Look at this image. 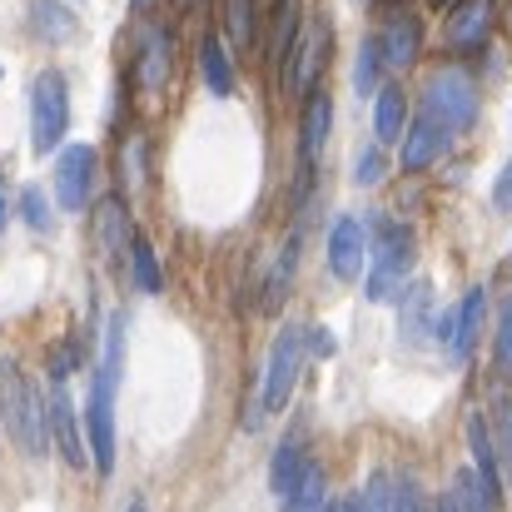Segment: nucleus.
I'll use <instances>...</instances> for the list:
<instances>
[{"label": "nucleus", "mask_w": 512, "mask_h": 512, "mask_svg": "<svg viewBox=\"0 0 512 512\" xmlns=\"http://www.w3.org/2000/svg\"><path fill=\"white\" fill-rule=\"evenodd\" d=\"M30 25H35L40 40L65 45V40L75 35V10H70L65 0H30Z\"/></svg>", "instance_id": "22"}, {"label": "nucleus", "mask_w": 512, "mask_h": 512, "mask_svg": "<svg viewBox=\"0 0 512 512\" xmlns=\"http://www.w3.org/2000/svg\"><path fill=\"white\" fill-rule=\"evenodd\" d=\"M383 174H388V155H383V145H368V150L358 155V165H353V179H358L363 189H373V184H383Z\"/></svg>", "instance_id": "33"}, {"label": "nucleus", "mask_w": 512, "mask_h": 512, "mask_svg": "<svg viewBox=\"0 0 512 512\" xmlns=\"http://www.w3.org/2000/svg\"><path fill=\"white\" fill-rule=\"evenodd\" d=\"M493 448H498L503 488H512V398L508 393H498V403H493Z\"/></svg>", "instance_id": "29"}, {"label": "nucleus", "mask_w": 512, "mask_h": 512, "mask_svg": "<svg viewBox=\"0 0 512 512\" xmlns=\"http://www.w3.org/2000/svg\"><path fill=\"white\" fill-rule=\"evenodd\" d=\"M324 65H329V20L314 15V20H304V30H299V40H294V50H289L284 70H279L284 75V90L304 100L309 90H319Z\"/></svg>", "instance_id": "6"}, {"label": "nucleus", "mask_w": 512, "mask_h": 512, "mask_svg": "<svg viewBox=\"0 0 512 512\" xmlns=\"http://www.w3.org/2000/svg\"><path fill=\"white\" fill-rule=\"evenodd\" d=\"M443 329V319H438V299H433V284H408V294H403V309H398V339L403 348H428V339Z\"/></svg>", "instance_id": "13"}, {"label": "nucleus", "mask_w": 512, "mask_h": 512, "mask_svg": "<svg viewBox=\"0 0 512 512\" xmlns=\"http://www.w3.org/2000/svg\"><path fill=\"white\" fill-rule=\"evenodd\" d=\"M383 75H388V65H383V55H378V40L368 35V40L358 45V60H353V90H358V95H378Z\"/></svg>", "instance_id": "26"}, {"label": "nucleus", "mask_w": 512, "mask_h": 512, "mask_svg": "<svg viewBox=\"0 0 512 512\" xmlns=\"http://www.w3.org/2000/svg\"><path fill=\"white\" fill-rule=\"evenodd\" d=\"M309 343V329L299 324H284L279 339L269 343V358H264V378H259V393H254V408L244 418V433H259L264 418L284 413V403L294 398V383H299V368H304V348Z\"/></svg>", "instance_id": "2"}, {"label": "nucleus", "mask_w": 512, "mask_h": 512, "mask_svg": "<svg viewBox=\"0 0 512 512\" xmlns=\"http://www.w3.org/2000/svg\"><path fill=\"white\" fill-rule=\"evenodd\" d=\"M493 209H498V214H512V160L503 165L498 184H493Z\"/></svg>", "instance_id": "35"}, {"label": "nucleus", "mask_w": 512, "mask_h": 512, "mask_svg": "<svg viewBox=\"0 0 512 512\" xmlns=\"http://www.w3.org/2000/svg\"><path fill=\"white\" fill-rule=\"evenodd\" d=\"M468 468H473L478 488L493 503H503V468H498V448H493V423L483 413L468 418Z\"/></svg>", "instance_id": "16"}, {"label": "nucleus", "mask_w": 512, "mask_h": 512, "mask_svg": "<svg viewBox=\"0 0 512 512\" xmlns=\"http://www.w3.org/2000/svg\"><path fill=\"white\" fill-rule=\"evenodd\" d=\"M279 503H284L279 512H324V503H329V498H324V468L309 458L304 478H299V483H294V493H289V498H279Z\"/></svg>", "instance_id": "24"}, {"label": "nucleus", "mask_w": 512, "mask_h": 512, "mask_svg": "<svg viewBox=\"0 0 512 512\" xmlns=\"http://www.w3.org/2000/svg\"><path fill=\"white\" fill-rule=\"evenodd\" d=\"M373 40H378V55H383L388 70H413L418 55H423V20L398 5V10L383 15V30Z\"/></svg>", "instance_id": "11"}, {"label": "nucleus", "mask_w": 512, "mask_h": 512, "mask_svg": "<svg viewBox=\"0 0 512 512\" xmlns=\"http://www.w3.org/2000/svg\"><path fill=\"white\" fill-rule=\"evenodd\" d=\"M453 140H458V135L443 125V115H433V110L423 105V110L408 120L403 140H398V145H403V155H398V160H403V170H408V174H423V170H433V165H438V160L453 150Z\"/></svg>", "instance_id": "9"}, {"label": "nucleus", "mask_w": 512, "mask_h": 512, "mask_svg": "<svg viewBox=\"0 0 512 512\" xmlns=\"http://www.w3.org/2000/svg\"><path fill=\"white\" fill-rule=\"evenodd\" d=\"M0 229H5V179H0Z\"/></svg>", "instance_id": "38"}, {"label": "nucleus", "mask_w": 512, "mask_h": 512, "mask_svg": "<svg viewBox=\"0 0 512 512\" xmlns=\"http://www.w3.org/2000/svg\"><path fill=\"white\" fill-rule=\"evenodd\" d=\"M130 512H145V498H130Z\"/></svg>", "instance_id": "39"}, {"label": "nucleus", "mask_w": 512, "mask_h": 512, "mask_svg": "<svg viewBox=\"0 0 512 512\" xmlns=\"http://www.w3.org/2000/svg\"><path fill=\"white\" fill-rule=\"evenodd\" d=\"M329 130H334V100L324 90H309L304 95V125H299V165H314L324 155Z\"/></svg>", "instance_id": "17"}, {"label": "nucleus", "mask_w": 512, "mask_h": 512, "mask_svg": "<svg viewBox=\"0 0 512 512\" xmlns=\"http://www.w3.org/2000/svg\"><path fill=\"white\" fill-rule=\"evenodd\" d=\"M20 219H25L30 234H50V229H55V209H50V199H45L40 184H30V189L20 194Z\"/></svg>", "instance_id": "30"}, {"label": "nucleus", "mask_w": 512, "mask_h": 512, "mask_svg": "<svg viewBox=\"0 0 512 512\" xmlns=\"http://www.w3.org/2000/svg\"><path fill=\"white\" fill-rule=\"evenodd\" d=\"M145 155H150V150H145V135H130L125 150H120V174L130 179V189L145 184Z\"/></svg>", "instance_id": "32"}, {"label": "nucleus", "mask_w": 512, "mask_h": 512, "mask_svg": "<svg viewBox=\"0 0 512 512\" xmlns=\"http://www.w3.org/2000/svg\"><path fill=\"white\" fill-rule=\"evenodd\" d=\"M423 105H428L433 115H443V125H448L453 135H468V130L478 125L483 95H478V80H473L468 70L448 65V70H433V75H428V85H423Z\"/></svg>", "instance_id": "4"}, {"label": "nucleus", "mask_w": 512, "mask_h": 512, "mask_svg": "<svg viewBox=\"0 0 512 512\" xmlns=\"http://www.w3.org/2000/svg\"><path fill=\"white\" fill-rule=\"evenodd\" d=\"M403 130H408V95H403V85L388 80L373 95V140L378 145H398Z\"/></svg>", "instance_id": "19"}, {"label": "nucleus", "mask_w": 512, "mask_h": 512, "mask_svg": "<svg viewBox=\"0 0 512 512\" xmlns=\"http://www.w3.org/2000/svg\"><path fill=\"white\" fill-rule=\"evenodd\" d=\"M45 423H50V443L60 448L65 468L85 473V468H90L85 423H80V413H75V403H70V388H65V378H50V393H45Z\"/></svg>", "instance_id": "7"}, {"label": "nucleus", "mask_w": 512, "mask_h": 512, "mask_svg": "<svg viewBox=\"0 0 512 512\" xmlns=\"http://www.w3.org/2000/svg\"><path fill=\"white\" fill-rule=\"evenodd\" d=\"M498 35V0H453L443 20V45L453 55H478Z\"/></svg>", "instance_id": "8"}, {"label": "nucleus", "mask_w": 512, "mask_h": 512, "mask_svg": "<svg viewBox=\"0 0 512 512\" xmlns=\"http://www.w3.org/2000/svg\"><path fill=\"white\" fill-rule=\"evenodd\" d=\"M438 512H453V508H448V498H443V503H438Z\"/></svg>", "instance_id": "42"}, {"label": "nucleus", "mask_w": 512, "mask_h": 512, "mask_svg": "<svg viewBox=\"0 0 512 512\" xmlns=\"http://www.w3.org/2000/svg\"><path fill=\"white\" fill-rule=\"evenodd\" d=\"M334 508H339V512H363V498L353 493V498H343V503H334Z\"/></svg>", "instance_id": "37"}, {"label": "nucleus", "mask_w": 512, "mask_h": 512, "mask_svg": "<svg viewBox=\"0 0 512 512\" xmlns=\"http://www.w3.org/2000/svg\"><path fill=\"white\" fill-rule=\"evenodd\" d=\"M483 324H488V289L473 284V289L458 299L453 319L443 324V334H448V358H453V363H473L478 339H483Z\"/></svg>", "instance_id": "12"}, {"label": "nucleus", "mask_w": 512, "mask_h": 512, "mask_svg": "<svg viewBox=\"0 0 512 512\" xmlns=\"http://www.w3.org/2000/svg\"><path fill=\"white\" fill-rule=\"evenodd\" d=\"M493 363H498V373L512 378V299L498 304V334H493Z\"/></svg>", "instance_id": "31"}, {"label": "nucleus", "mask_w": 512, "mask_h": 512, "mask_svg": "<svg viewBox=\"0 0 512 512\" xmlns=\"http://www.w3.org/2000/svg\"><path fill=\"white\" fill-rule=\"evenodd\" d=\"M224 35H229V45H239V50L254 45V35H259L254 0H224Z\"/></svg>", "instance_id": "28"}, {"label": "nucleus", "mask_w": 512, "mask_h": 512, "mask_svg": "<svg viewBox=\"0 0 512 512\" xmlns=\"http://www.w3.org/2000/svg\"><path fill=\"white\" fill-rule=\"evenodd\" d=\"M55 199L70 214H85V204L95 199V150L90 145H65L55 160Z\"/></svg>", "instance_id": "10"}, {"label": "nucleus", "mask_w": 512, "mask_h": 512, "mask_svg": "<svg viewBox=\"0 0 512 512\" xmlns=\"http://www.w3.org/2000/svg\"><path fill=\"white\" fill-rule=\"evenodd\" d=\"M448 508L453 512H498V503L478 488V478H473V468L463 463L458 473H453V488H448Z\"/></svg>", "instance_id": "25"}, {"label": "nucleus", "mask_w": 512, "mask_h": 512, "mask_svg": "<svg viewBox=\"0 0 512 512\" xmlns=\"http://www.w3.org/2000/svg\"><path fill=\"white\" fill-rule=\"evenodd\" d=\"M95 234H100L105 259L125 269V249H130V239H135V234H130V209H125V199H120V194H105V199L95 204Z\"/></svg>", "instance_id": "18"}, {"label": "nucleus", "mask_w": 512, "mask_h": 512, "mask_svg": "<svg viewBox=\"0 0 512 512\" xmlns=\"http://www.w3.org/2000/svg\"><path fill=\"white\" fill-rule=\"evenodd\" d=\"M309 353H314V358H334V353H339V339H334L329 329H314V334H309Z\"/></svg>", "instance_id": "36"}, {"label": "nucleus", "mask_w": 512, "mask_h": 512, "mask_svg": "<svg viewBox=\"0 0 512 512\" xmlns=\"http://www.w3.org/2000/svg\"><path fill=\"white\" fill-rule=\"evenodd\" d=\"M294 269H299V234L284 244V254L274 259V274H269V284H264V309H279L284 304V294H289V284H294Z\"/></svg>", "instance_id": "27"}, {"label": "nucleus", "mask_w": 512, "mask_h": 512, "mask_svg": "<svg viewBox=\"0 0 512 512\" xmlns=\"http://www.w3.org/2000/svg\"><path fill=\"white\" fill-rule=\"evenodd\" d=\"M324 512H339V508H334V503H324Z\"/></svg>", "instance_id": "43"}, {"label": "nucleus", "mask_w": 512, "mask_h": 512, "mask_svg": "<svg viewBox=\"0 0 512 512\" xmlns=\"http://www.w3.org/2000/svg\"><path fill=\"white\" fill-rule=\"evenodd\" d=\"M413 234H408V224H393V219H383L378 224V234L368 239V269H363V294L373 299V304H388V299H398L403 294V284H408V274H413Z\"/></svg>", "instance_id": "3"}, {"label": "nucleus", "mask_w": 512, "mask_h": 512, "mask_svg": "<svg viewBox=\"0 0 512 512\" xmlns=\"http://www.w3.org/2000/svg\"><path fill=\"white\" fill-rule=\"evenodd\" d=\"M174 70V35L165 25H145L140 30V55H135V80L145 95H160L170 85Z\"/></svg>", "instance_id": "14"}, {"label": "nucleus", "mask_w": 512, "mask_h": 512, "mask_svg": "<svg viewBox=\"0 0 512 512\" xmlns=\"http://www.w3.org/2000/svg\"><path fill=\"white\" fill-rule=\"evenodd\" d=\"M199 75H204V90L209 95H234V85H239V75H234V60H229V50H224V35H204L199 40Z\"/></svg>", "instance_id": "20"}, {"label": "nucleus", "mask_w": 512, "mask_h": 512, "mask_svg": "<svg viewBox=\"0 0 512 512\" xmlns=\"http://www.w3.org/2000/svg\"><path fill=\"white\" fill-rule=\"evenodd\" d=\"M130 279H135V289L140 294H160L165 289V269H160V254H155V244L150 239H130Z\"/></svg>", "instance_id": "23"}, {"label": "nucleus", "mask_w": 512, "mask_h": 512, "mask_svg": "<svg viewBox=\"0 0 512 512\" xmlns=\"http://www.w3.org/2000/svg\"><path fill=\"white\" fill-rule=\"evenodd\" d=\"M65 130H70V85L60 70H45L30 85V145H35V155H55Z\"/></svg>", "instance_id": "5"}, {"label": "nucleus", "mask_w": 512, "mask_h": 512, "mask_svg": "<svg viewBox=\"0 0 512 512\" xmlns=\"http://www.w3.org/2000/svg\"><path fill=\"white\" fill-rule=\"evenodd\" d=\"M130 5H135V10H150V5H155V0H130Z\"/></svg>", "instance_id": "40"}, {"label": "nucleus", "mask_w": 512, "mask_h": 512, "mask_svg": "<svg viewBox=\"0 0 512 512\" xmlns=\"http://www.w3.org/2000/svg\"><path fill=\"white\" fill-rule=\"evenodd\" d=\"M329 269H334V279H363V269H368V229H363V219H353V214L334 219V229H329Z\"/></svg>", "instance_id": "15"}, {"label": "nucleus", "mask_w": 512, "mask_h": 512, "mask_svg": "<svg viewBox=\"0 0 512 512\" xmlns=\"http://www.w3.org/2000/svg\"><path fill=\"white\" fill-rule=\"evenodd\" d=\"M393 512H428L423 488H418L413 473H398V478H393Z\"/></svg>", "instance_id": "34"}, {"label": "nucleus", "mask_w": 512, "mask_h": 512, "mask_svg": "<svg viewBox=\"0 0 512 512\" xmlns=\"http://www.w3.org/2000/svg\"><path fill=\"white\" fill-rule=\"evenodd\" d=\"M304 468H309L304 438H284V443L274 448V463H269V488H274V498H289L294 483L304 478Z\"/></svg>", "instance_id": "21"}, {"label": "nucleus", "mask_w": 512, "mask_h": 512, "mask_svg": "<svg viewBox=\"0 0 512 512\" xmlns=\"http://www.w3.org/2000/svg\"><path fill=\"white\" fill-rule=\"evenodd\" d=\"M0 428L10 433V443L25 458H45L50 443V423H45V398L40 388L25 378L20 358L0 348Z\"/></svg>", "instance_id": "1"}, {"label": "nucleus", "mask_w": 512, "mask_h": 512, "mask_svg": "<svg viewBox=\"0 0 512 512\" xmlns=\"http://www.w3.org/2000/svg\"><path fill=\"white\" fill-rule=\"evenodd\" d=\"M174 5H179V10H194V5H199V0H174Z\"/></svg>", "instance_id": "41"}, {"label": "nucleus", "mask_w": 512, "mask_h": 512, "mask_svg": "<svg viewBox=\"0 0 512 512\" xmlns=\"http://www.w3.org/2000/svg\"><path fill=\"white\" fill-rule=\"evenodd\" d=\"M433 5H453V0H433Z\"/></svg>", "instance_id": "44"}]
</instances>
